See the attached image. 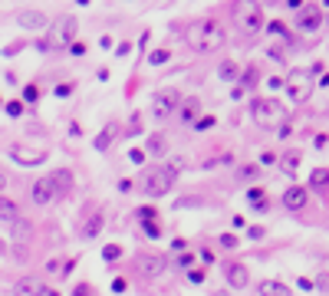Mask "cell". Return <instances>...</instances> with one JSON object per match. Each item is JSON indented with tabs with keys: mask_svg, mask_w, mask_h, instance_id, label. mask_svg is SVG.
<instances>
[{
	"mask_svg": "<svg viewBox=\"0 0 329 296\" xmlns=\"http://www.w3.org/2000/svg\"><path fill=\"white\" fill-rule=\"evenodd\" d=\"M17 23L23 26V30H43L46 17H43V13H37V10H20L17 13Z\"/></svg>",
	"mask_w": 329,
	"mask_h": 296,
	"instance_id": "obj_15",
	"label": "cell"
},
{
	"mask_svg": "<svg viewBox=\"0 0 329 296\" xmlns=\"http://www.w3.org/2000/svg\"><path fill=\"white\" fill-rule=\"evenodd\" d=\"M188 280L191 283H204V270H188Z\"/></svg>",
	"mask_w": 329,
	"mask_h": 296,
	"instance_id": "obj_35",
	"label": "cell"
},
{
	"mask_svg": "<svg viewBox=\"0 0 329 296\" xmlns=\"http://www.w3.org/2000/svg\"><path fill=\"white\" fill-rule=\"evenodd\" d=\"M194 260H198V257H191V253H181V257H178V267H181V270H191Z\"/></svg>",
	"mask_w": 329,
	"mask_h": 296,
	"instance_id": "obj_33",
	"label": "cell"
},
{
	"mask_svg": "<svg viewBox=\"0 0 329 296\" xmlns=\"http://www.w3.org/2000/svg\"><path fill=\"white\" fill-rule=\"evenodd\" d=\"M7 112H10V115H20V112H23V105H20V102H17V99H13V102H10V105H7Z\"/></svg>",
	"mask_w": 329,
	"mask_h": 296,
	"instance_id": "obj_40",
	"label": "cell"
},
{
	"mask_svg": "<svg viewBox=\"0 0 329 296\" xmlns=\"http://www.w3.org/2000/svg\"><path fill=\"white\" fill-rule=\"evenodd\" d=\"M76 296H89V283H79V286H76Z\"/></svg>",
	"mask_w": 329,
	"mask_h": 296,
	"instance_id": "obj_43",
	"label": "cell"
},
{
	"mask_svg": "<svg viewBox=\"0 0 329 296\" xmlns=\"http://www.w3.org/2000/svg\"><path fill=\"white\" fill-rule=\"evenodd\" d=\"M257 66H250V69H244V82H247V86H257Z\"/></svg>",
	"mask_w": 329,
	"mask_h": 296,
	"instance_id": "obj_32",
	"label": "cell"
},
{
	"mask_svg": "<svg viewBox=\"0 0 329 296\" xmlns=\"http://www.w3.org/2000/svg\"><path fill=\"white\" fill-rule=\"evenodd\" d=\"M10 155H13L17 161H23V165H40V161L46 158L43 152H26V148H10Z\"/></svg>",
	"mask_w": 329,
	"mask_h": 296,
	"instance_id": "obj_23",
	"label": "cell"
},
{
	"mask_svg": "<svg viewBox=\"0 0 329 296\" xmlns=\"http://www.w3.org/2000/svg\"><path fill=\"white\" fill-rule=\"evenodd\" d=\"M214 122H218L214 115H201L198 122H194V132H207V129H214Z\"/></svg>",
	"mask_w": 329,
	"mask_h": 296,
	"instance_id": "obj_27",
	"label": "cell"
},
{
	"mask_svg": "<svg viewBox=\"0 0 329 296\" xmlns=\"http://www.w3.org/2000/svg\"><path fill=\"white\" fill-rule=\"evenodd\" d=\"M234 20H237V26H241L244 33H250V37L263 30V10H260V4H257V0H237Z\"/></svg>",
	"mask_w": 329,
	"mask_h": 296,
	"instance_id": "obj_3",
	"label": "cell"
},
{
	"mask_svg": "<svg viewBox=\"0 0 329 296\" xmlns=\"http://www.w3.org/2000/svg\"><path fill=\"white\" fill-rule=\"evenodd\" d=\"M296 26L303 33H316L319 26H323V10H319V7H303V10H300Z\"/></svg>",
	"mask_w": 329,
	"mask_h": 296,
	"instance_id": "obj_9",
	"label": "cell"
},
{
	"mask_svg": "<svg viewBox=\"0 0 329 296\" xmlns=\"http://www.w3.org/2000/svg\"><path fill=\"white\" fill-rule=\"evenodd\" d=\"M165 267H168V260L162 253H142V257H138V270H142L145 277H158Z\"/></svg>",
	"mask_w": 329,
	"mask_h": 296,
	"instance_id": "obj_12",
	"label": "cell"
},
{
	"mask_svg": "<svg viewBox=\"0 0 329 296\" xmlns=\"http://www.w3.org/2000/svg\"><path fill=\"white\" fill-rule=\"evenodd\" d=\"M286 93H290L293 102H306V96H310V76L303 69H293L286 76Z\"/></svg>",
	"mask_w": 329,
	"mask_h": 296,
	"instance_id": "obj_6",
	"label": "cell"
},
{
	"mask_svg": "<svg viewBox=\"0 0 329 296\" xmlns=\"http://www.w3.org/2000/svg\"><path fill=\"white\" fill-rule=\"evenodd\" d=\"M221 247H227V250H230V247H237V237L234 234H221Z\"/></svg>",
	"mask_w": 329,
	"mask_h": 296,
	"instance_id": "obj_36",
	"label": "cell"
},
{
	"mask_svg": "<svg viewBox=\"0 0 329 296\" xmlns=\"http://www.w3.org/2000/svg\"><path fill=\"white\" fill-rule=\"evenodd\" d=\"M277 165H280V171H283V174H296V168H300V152H283Z\"/></svg>",
	"mask_w": 329,
	"mask_h": 296,
	"instance_id": "obj_22",
	"label": "cell"
},
{
	"mask_svg": "<svg viewBox=\"0 0 329 296\" xmlns=\"http://www.w3.org/2000/svg\"><path fill=\"white\" fill-rule=\"evenodd\" d=\"M145 155H155V158H165L168 155V138L162 132H155V135L145 138Z\"/></svg>",
	"mask_w": 329,
	"mask_h": 296,
	"instance_id": "obj_17",
	"label": "cell"
},
{
	"mask_svg": "<svg viewBox=\"0 0 329 296\" xmlns=\"http://www.w3.org/2000/svg\"><path fill=\"white\" fill-rule=\"evenodd\" d=\"M43 296H59V293H56V290H50V286H46V293Z\"/></svg>",
	"mask_w": 329,
	"mask_h": 296,
	"instance_id": "obj_44",
	"label": "cell"
},
{
	"mask_svg": "<svg viewBox=\"0 0 329 296\" xmlns=\"http://www.w3.org/2000/svg\"><path fill=\"white\" fill-rule=\"evenodd\" d=\"M283 105L277 102V99H250V119H254L257 125H263V129H270V125L283 122Z\"/></svg>",
	"mask_w": 329,
	"mask_h": 296,
	"instance_id": "obj_4",
	"label": "cell"
},
{
	"mask_svg": "<svg viewBox=\"0 0 329 296\" xmlns=\"http://www.w3.org/2000/svg\"><path fill=\"white\" fill-rule=\"evenodd\" d=\"M10 237H13L17 244H26V241L33 237V224L26 221V217H17V221L10 224Z\"/></svg>",
	"mask_w": 329,
	"mask_h": 296,
	"instance_id": "obj_18",
	"label": "cell"
},
{
	"mask_svg": "<svg viewBox=\"0 0 329 296\" xmlns=\"http://www.w3.org/2000/svg\"><path fill=\"white\" fill-rule=\"evenodd\" d=\"M263 234H267V230H263V227H250V230H247V237H250V241H260Z\"/></svg>",
	"mask_w": 329,
	"mask_h": 296,
	"instance_id": "obj_39",
	"label": "cell"
},
{
	"mask_svg": "<svg viewBox=\"0 0 329 296\" xmlns=\"http://www.w3.org/2000/svg\"><path fill=\"white\" fill-rule=\"evenodd\" d=\"M102 257H106L109 263H112V260L122 257V247H118V244H106V247H102Z\"/></svg>",
	"mask_w": 329,
	"mask_h": 296,
	"instance_id": "obj_26",
	"label": "cell"
},
{
	"mask_svg": "<svg viewBox=\"0 0 329 296\" xmlns=\"http://www.w3.org/2000/svg\"><path fill=\"white\" fill-rule=\"evenodd\" d=\"M174 174L168 171L165 165H155V168H145V174H142V191L148 194V197H165L168 191H171V185H174Z\"/></svg>",
	"mask_w": 329,
	"mask_h": 296,
	"instance_id": "obj_2",
	"label": "cell"
},
{
	"mask_svg": "<svg viewBox=\"0 0 329 296\" xmlns=\"http://www.w3.org/2000/svg\"><path fill=\"white\" fill-rule=\"evenodd\" d=\"M13 293H17V296H43V293H46V286L40 283V280L26 277V280H20V283L13 286Z\"/></svg>",
	"mask_w": 329,
	"mask_h": 296,
	"instance_id": "obj_19",
	"label": "cell"
},
{
	"mask_svg": "<svg viewBox=\"0 0 329 296\" xmlns=\"http://www.w3.org/2000/svg\"><path fill=\"white\" fill-rule=\"evenodd\" d=\"M247 201H263V191H260V188H250V191H247Z\"/></svg>",
	"mask_w": 329,
	"mask_h": 296,
	"instance_id": "obj_38",
	"label": "cell"
},
{
	"mask_svg": "<svg viewBox=\"0 0 329 296\" xmlns=\"http://www.w3.org/2000/svg\"><path fill=\"white\" fill-rule=\"evenodd\" d=\"M286 4H290V7H300V4H303V0H286Z\"/></svg>",
	"mask_w": 329,
	"mask_h": 296,
	"instance_id": "obj_45",
	"label": "cell"
},
{
	"mask_svg": "<svg viewBox=\"0 0 329 296\" xmlns=\"http://www.w3.org/2000/svg\"><path fill=\"white\" fill-rule=\"evenodd\" d=\"M115 132H118L115 125H106V129H102L99 135H96V142H93V145H96V152H106V148L112 145V138H115Z\"/></svg>",
	"mask_w": 329,
	"mask_h": 296,
	"instance_id": "obj_24",
	"label": "cell"
},
{
	"mask_svg": "<svg viewBox=\"0 0 329 296\" xmlns=\"http://www.w3.org/2000/svg\"><path fill=\"white\" fill-rule=\"evenodd\" d=\"M224 277H227V286H234V290L250 286V270L241 263V260H230V263H224Z\"/></svg>",
	"mask_w": 329,
	"mask_h": 296,
	"instance_id": "obj_8",
	"label": "cell"
},
{
	"mask_svg": "<svg viewBox=\"0 0 329 296\" xmlns=\"http://www.w3.org/2000/svg\"><path fill=\"white\" fill-rule=\"evenodd\" d=\"M50 185H53V194L59 197V201H66V197H73L76 185H73V171L69 168H56L50 174Z\"/></svg>",
	"mask_w": 329,
	"mask_h": 296,
	"instance_id": "obj_7",
	"label": "cell"
},
{
	"mask_svg": "<svg viewBox=\"0 0 329 296\" xmlns=\"http://www.w3.org/2000/svg\"><path fill=\"white\" fill-rule=\"evenodd\" d=\"M198 112H201V102H198V99H181V105H178V119H181V122H188V125H194V122H198Z\"/></svg>",
	"mask_w": 329,
	"mask_h": 296,
	"instance_id": "obj_14",
	"label": "cell"
},
{
	"mask_svg": "<svg viewBox=\"0 0 329 296\" xmlns=\"http://www.w3.org/2000/svg\"><path fill=\"white\" fill-rule=\"evenodd\" d=\"M69 53H73V56H82V53H86V46H82V43H73V46H69Z\"/></svg>",
	"mask_w": 329,
	"mask_h": 296,
	"instance_id": "obj_42",
	"label": "cell"
},
{
	"mask_svg": "<svg viewBox=\"0 0 329 296\" xmlns=\"http://www.w3.org/2000/svg\"><path fill=\"white\" fill-rule=\"evenodd\" d=\"M23 96H26V102H37V96H40V93H37V86H26V93H23Z\"/></svg>",
	"mask_w": 329,
	"mask_h": 296,
	"instance_id": "obj_41",
	"label": "cell"
},
{
	"mask_svg": "<svg viewBox=\"0 0 329 296\" xmlns=\"http://www.w3.org/2000/svg\"><path fill=\"white\" fill-rule=\"evenodd\" d=\"M30 197H33V204H37V208H46L50 201H56L50 178H40V181H33V185H30Z\"/></svg>",
	"mask_w": 329,
	"mask_h": 296,
	"instance_id": "obj_11",
	"label": "cell"
},
{
	"mask_svg": "<svg viewBox=\"0 0 329 296\" xmlns=\"http://www.w3.org/2000/svg\"><path fill=\"white\" fill-rule=\"evenodd\" d=\"M152 109H155V119L158 122H165L171 112H178V105H181V99H178V93L174 89H162V93H155V99H152Z\"/></svg>",
	"mask_w": 329,
	"mask_h": 296,
	"instance_id": "obj_5",
	"label": "cell"
},
{
	"mask_svg": "<svg viewBox=\"0 0 329 296\" xmlns=\"http://www.w3.org/2000/svg\"><path fill=\"white\" fill-rule=\"evenodd\" d=\"M241 178L244 181H257V178H260V168H257V165H244L241 168Z\"/></svg>",
	"mask_w": 329,
	"mask_h": 296,
	"instance_id": "obj_28",
	"label": "cell"
},
{
	"mask_svg": "<svg viewBox=\"0 0 329 296\" xmlns=\"http://www.w3.org/2000/svg\"><path fill=\"white\" fill-rule=\"evenodd\" d=\"M73 37H76V20L73 17H63L59 20V26H56V43L59 46H73Z\"/></svg>",
	"mask_w": 329,
	"mask_h": 296,
	"instance_id": "obj_16",
	"label": "cell"
},
{
	"mask_svg": "<svg viewBox=\"0 0 329 296\" xmlns=\"http://www.w3.org/2000/svg\"><path fill=\"white\" fill-rule=\"evenodd\" d=\"M4 188H7V178H4V174H0V191H4Z\"/></svg>",
	"mask_w": 329,
	"mask_h": 296,
	"instance_id": "obj_46",
	"label": "cell"
},
{
	"mask_svg": "<svg viewBox=\"0 0 329 296\" xmlns=\"http://www.w3.org/2000/svg\"><path fill=\"white\" fill-rule=\"evenodd\" d=\"M306 201H310V194H306V188H300V185H290L283 191V208H290V211L306 208Z\"/></svg>",
	"mask_w": 329,
	"mask_h": 296,
	"instance_id": "obj_13",
	"label": "cell"
},
{
	"mask_svg": "<svg viewBox=\"0 0 329 296\" xmlns=\"http://www.w3.org/2000/svg\"><path fill=\"white\" fill-rule=\"evenodd\" d=\"M102 224H106V217H102V211H99V208H96V211H89V214L82 217L79 234L86 237V241H93V237H99V234H102Z\"/></svg>",
	"mask_w": 329,
	"mask_h": 296,
	"instance_id": "obj_10",
	"label": "cell"
},
{
	"mask_svg": "<svg viewBox=\"0 0 329 296\" xmlns=\"http://www.w3.org/2000/svg\"><path fill=\"white\" fill-rule=\"evenodd\" d=\"M237 73H241V66H237L234 60H224L221 66H218V76H221L224 82H234V79H237Z\"/></svg>",
	"mask_w": 329,
	"mask_h": 296,
	"instance_id": "obj_25",
	"label": "cell"
},
{
	"mask_svg": "<svg viewBox=\"0 0 329 296\" xmlns=\"http://www.w3.org/2000/svg\"><path fill=\"white\" fill-rule=\"evenodd\" d=\"M17 217H20L17 201H10V197H4V194H0V221H4V224H13Z\"/></svg>",
	"mask_w": 329,
	"mask_h": 296,
	"instance_id": "obj_20",
	"label": "cell"
},
{
	"mask_svg": "<svg viewBox=\"0 0 329 296\" xmlns=\"http://www.w3.org/2000/svg\"><path fill=\"white\" fill-rule=\"evenodd\" d=\"M313 185H319V188L329 185V171L326 168H316V171H313Z\"/></svg>",
	"mask_w": 329,
	"mask_h": 296,
	"instance_id": "obj_31",
	"label": "cell"
},
{
	"mask_svg": "<svg viewBox=\"0 0 329 296\" xmlns=\"http://www.w3.org/2000/svg\"><path fill=\"white\" fill-rule=\"evenodd\" d=\"M129 158L135 161V165H142V161H145V148H132V152H129Z\"/></svg>",
	"mask_w": 329,
	"mask_h": 296,
	"instance_id": "obj_34",
	"label": "cell"
},
{
	"mask_svg": "<svg viewBox=\"0 0 329 296\" xmlns=\"http://www.w3.org/2000/svg\"><path fill=\"white\" fill-rule=\"evenodd\" d=\"M168 56H171V49H155V53H152V66H162V63H168Z\"/></svg>",
	"mask_w": 329,
	"mask_h": 296,
	"instance_id": "obj_30",
	"label": "cell"
},
{
	"mask_svg": "<svg viewBox=\"0 0 329 296\" xmlns=\"http://www.w3.org/2000/svg\"><path fill=\"white\" fill-rule=\"evenodd\" d=\"M13 260H17V263H26V250H23V247H13Z\"/></svg>",
	"mask_w": 329,
	"mask_h": 296,
	"instance_id": "obj_37",
	"label": "cell"
},
{
	"mask_svg": "<svg viewBox=\"0 0 329 296\" xmlns=\"http://www.w3.org/2000/svg\"><path fill=\"white\" fill-rule=\"evenodd\" d=\"M145 227V237H162V227H158V221H142Z\"/></svg>",
	"mask_w": 329,
	"mask_h": 296,
	"instance_id": "obj_29",
	"label": "cell"
},
{
	"mask_svg": "<svg viewBox=\"0 0 329 296\" xmlns=\"http://www.w3.org/2000/svg\"><path fill=\"white\" fill-rule=\"evenodd\" d=\"M257 293L260 296H290V286H283L280 280H263V283L257 286Z\"/></svg>",
	"mask_w": 329,
	"mask_h": 296,
	"instance_id": "obj_21",
	"label": "cell"
},
{
	"mask_svg": "<svg viewBox=\"0 0 329 296\" xmlns=\"http://www.w3.org/2000/svg\"><path fill=\"white\" fill-rule=\"evenodd\" d=\"M185 40H188V46L198 49V53H214V49H221V43H224V26L211 17L194 20L185 30Z\"/></svg>",
	"mask_w": 329,
	"mask_h": 296,
	"instance_id": "obj_1",
	"label": "cell"
}]
</instances>
